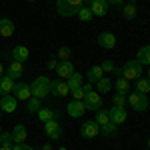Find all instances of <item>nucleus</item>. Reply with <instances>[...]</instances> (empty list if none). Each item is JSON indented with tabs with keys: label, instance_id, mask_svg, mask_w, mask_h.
Here are the masks:
<instances>
[{
	"label": "nucleus",
	"instance_id": "40",
	"mask_svg": "<svg viewBox=\"0 0 150 150\" xmlns=\"http://www.w3.org/2000/svg\"><path fill=\"white\" fill-rule=\"evenodd\" d=\"M26 148V144H14V146H12V150H24Z\"/></svg>",
	"mask_w": 150,
	"mask_h": 150
},
{
	"label": "nucleus",
	"instance_id": "4",
	"mask_svg": "<svg viewBox=\"0 0 150 150\" xmlns=\"http://www.w3.org/2000/svg\"><path fill=\"white\" fill-rule=\"evenodd\" d=\"M128 104H130L132 110L142 112V110L148 108V98H146V94H142V92H132V94H128Z\"/></svg>",
	"mask_w": 150,
	"mask_h": 150
},
{
	"label": "nucleus",
	"instance_id": "3",
	"mask_svg": "<svg viewBox=\"0 0 150 150\" xmlns=\"http://www.w3.org/2000/svg\"><path fill=\"white\" fill-rule=\"evenodd\" d=\"M122 76H124L128 82L138 80L140 76H142V64H140L136 58H134V60H126V64L122 66Z\"/></svg>",
	"mask_w": 150,
	"mask_h": 150
},
{
	"label": "nucleus",
	"instance_id": "8",
	"mask_svg": "<svg viewBox=\"0 0 150 150\" xmlns=\"http://www.w3.org/2000/svg\"><path fill=\"white\" fill-rule=\"evenodd\" d=\"M12 92H14V98H16V100H28V98L32 96L30 84H26V82H16Z\"/></svg>",
	"mask_w": 150,
	"mask_h": 150
},
{
	"label": "nucleus",
	"instance_id": "5",
	"mask_svg": "<svg viewBox=\"0 0 150 150\" xmlns=\"http://www.w3.org/2000/svg\"><path fill=\"white\" fill-rule=\"evenodd\" d=\"M84 104H86V110H94V112L98 108H102V96H100V92L90 90L86 94V98H84Z\"/></svg>",
	"mask_w": 150,
	"mask_h": 150
},
{
	"label": "nucleus",
	"instance_id": "30",
	"mask_svg": "<svg viewBox=\"0 0 150 150\" xmlns=\"http://www.w3.org/2000/svg\"><path fill=\"white\" fill-rule=\"evenodd\" d=\"M136 92H142V94H146V92H150V80L144 76H140L138 80H136Z\"/></svg>",
	"mask_w": 150,
	"mask_h": 150
},
{
	"label": "nucleus",
	"instance_id": "39",
	"mask_svg": "<svg viewBox=\"0 0 150 150\" xmlns=\"http://www.w3.org/2000/svg\"><path fill=\"white\" fill-rule=\"evenodd\" d=\"M106 2L112 6H124V0H106Z\"/></svg>",
	"mask_w": 150,
	"mask_h": 150
},
{
	"label": "nucleus",
	"instance_id": "38",
	"mask_svg": "<svg viewBox=\"0 0 150 150\" xmlns=\"http://www.w3.org/2000/svg\"><path fill=\"white\" fill-rule=\"evenodd\" d=\"M58 64H60V62H58L56 58H52V60H48V68H50V70H56V68H58Z\"/></svg>",
	"mask_w": 150,
	"mask_h": 150
},
{
	"label": "nucleus",
	"instance_id": "20",
	"mask_svg": "<svg viewBox=\"0 0 150 150\" xmlns=\"http://www.w3.org/2000/svg\"><path fill=\"white\" fill-rule=\"evenodd\" d=\"M114 90L118 94H124L126 96L128 92H130V82L124 78V76H116V80H114Z\"/></svg>",
	"mask_w": 150,
	"mask_h": 150
},
{
	"label": "nucleus",
	"instance_id": "17",
	"mask_svg": "<svg viewBox=\"0 0 150 150\" xmlns=\"http://www.w3.org/2000/svg\"><path fill=\"white\" fill-rule=\"evenodd\" d=\"M102 76H104V70H102V66H100V64L90 66V68H88V72H86V78H88V82H90V84H96V82L100 80Z\"/></svg>",
	"mask_w": 150,
	"mask_h": 150
},
{
	"label": "nucleus",
	"instance_id": "15",
	"mask_svg": "<svg viewBox=\"0 0 150 150\" xmlns=\"http://www.w3.org/2000/svg\"><path fill=\"white\" fill-rule=\"evenodd\" d=\"M56 72H58V76H60L62 80H66L70 74L74 72V66H72V62H70V60H60V64H58Z\"/></svg>",
	"mask_w": 150,
	"mask_h": 150
},
{
	"label": "nucleus",
	"instance_id": "7",
	"mask_svg": "<svg viewBox=\"0 0 150 150\" xmlns=\"http://www.w3.org/2000/svg\"><path fill=\"white\" fill-rule=\"evenodd\" d=\"M50 94H54V96H66V94H70V88L66 84V80H62V78L50 80Z\"/></svg>",
	"mask_w": 150,
	"mask_h": 150
},
{
	"label": "nucleus",
	"instance_id": "43",
	"mask_svg": "<svg viewBox=\"0 0 150 150\" xmlns=\"http://www.w3.org/2000/svg\"><path fill=\"white\" fill-rule=\"evenodd\" d=\"M0 76H4V66H2V62H0Z\"/></svg>",
	"mask_w": 150,
	"mask_h": 150
},
{
	"label": "nucleus",
	"instance_id": "23",
	"mask_svg": "<svg viewBox=\"0 0 150 150\" xmlns=\"http://www.w3.org/2000/svg\"><path fill=\"white\" fill-rule=\"evenodd\" d=\"M28 56H30V52H28L26 46H14V50H12V58L22 62V64H24V60H28Z\"/></svg>",
	"mask_w": 150,
	"mask_h": 150
},
{
	"label": "nucleus",
	"instance_id": "46",
	"mask_svg": "<svg viewBox=\"0 0 150 150\" xmlns=\"http://www.w3.org/2000/svg\"><path fill=\"white\" fill-rule=\"evenodd\" d=\"M146 142H148V148H150V138H148V140H146Z\"/></svg>",
	"mask_w": 150,
	"mask_h": 150
},
{
	"label": "nucleus",
	"instance_id": "25",
	"mask_svg": "<svg viewBox=\"0 0 150 150\" xmlns=\"http://www.w3.org/2000/svg\"><path fill=\"white\" fill-rule=\"evenodd\" d=\"M66 84H68L70 92H72V90H76V88H80V86H82V76L78 74V72H72L68 78H66Z\"/></svg>",
	"mask_w": 150,
	"mask_h": 150
},
{
	"label": "nucleus",
	"instance_id": "27",
	"mask_svg": "<svg viewBox=\"0 0 150 150\" xmlns=\"http://www.w3.org/2000/svg\"><path fill=\"white\" fill-rule=\"evenodd\" d=\"M110 90H112V80L108 76H102L96 82V92H110Z\"/></svg>",
	"mask_w": 150,
	"mask_h": 150
},
{
	"label": "nucleus",
	"instance_id": "12",
	"mask_svg": "<svg viewBox=\"0 0 150 150\" xmlns=\"http://www.w3.org/2000/svg\"><path fill=\"white\" fill-rule=\"evenodd\" d=\"M110 112V122H114L116 126L118 124H124L126 122V108H118V106H114L112 110H108Z\"/></svg>",
	"mask_w": 150,
	"mask_h": 150
},
{
	"label": "nucleus",
	"instance_id": "47",
	"mask_svg": "<svg viewBox=\"0 0 150 150\" xmlns=\"http://www.w3.org/2000/svg\"><path fill=\"white\" fill-rule=\"evenodd\" d=\"M28 2H36V0H28Z\"/></svg>",
	"mask_w": 150,
	"mask_h": 150
},
{
	"label": "nucleus",
	"instance_id": "16",
	"mask_svg": "<svg viewBox=\"0 0 150 150\" xmlns=\"http://www.w3.org/2000/svg\"><path fill=\"white\" fill-rule=\"evenodd\" d=\"M98 44L102 48H114L116 46V36L112 32H100L98 34Z\"/></svg>",
	"mask_w": 150,
	"mask_h": 150
},
{
	"label": "nucleus",
	"instance_id": "14",
	"mask_svg": "<svg viewBox=\"0 0 150 150\" xmlns=\"http://www.w3.org/2000/svg\"><path fill=\"white\" fill-rule=\"evenodd\" d=\"M22 62H18V60H12L10 66L6 68V76L8 78H12V80H16V78H20L22 76Z\"/></svg>",
	"mask_w": 150,
	"mask_h": 150
},
{
	"label": "nucleus",
	"instance_id": "26",
	"mask_svg": "<svg viewBox=\"0 0 150 150\" xmlns=\"http://www.w3.org/2000/svg\"><path fill=\"white\" fill-rule=\"evenodd\" d=\"M42 108V98H36V96H30L28 100H26V110L32 114V112H38Z\"/></svg>",
	"mask_w": 150,
	"mask_h": 150
},
{
	"label": "nucleus",
	"instance_id": "1",
	"mask_svg": "<svg viewBox=\"0 0 150 150\" xmlns=\"http://www.w3.org/2000/svg\"><path fill=\"white\" fill-rule=\"evenodd\" d=\"M84 6V0H56V10L60 16H76Z\"/></svg>",
	"mask_w": 150,
	"mask_h": 150
},
{
	"label": "nucleus",
	"instance_id": "50",
	"mask_svg": "<svg viewBox=\"0 0 150 150\" xmlns=\"http://www.w3.org/2000/svg\"><path fill=\"white\" fill-rule=\"evenodd\" d=\"M148 150H150V148H148Z\"/></svg>",
	"mask_w": 150,
	"mask_h": 150
},
{
	"label": "nucleus",
	"instance_id": "49",
	"mask_svg": "<svg viewBox=\"0 0 150 150\" xmlns=\"http://www.w3.org/2000/svg\"><path fill=\"white\" fill-rule=\"evenodd\" d=\"M0 134H2V130H0Z\"/></svg>",
	"mask_w": 150,
	"mask_h": 150
},
{
	"label": "nucleus",
	"instance_id": "48",
	"mask_svg": "<svg viewBox=\"0 0 150 150\" xmlns=\"http://www.w3.org/2000/svg\"><path fill=\"white\" fill-rule=\"evenodd\" d=\"M130 2H134V0H130Z\"/></svg>",
	"mask_w": 150,
	"mask_h": 150
},
{
	"label": "nucleus",
	"instance_id": "19",
	"mask_svg": "<svg viewBox=\"0 0 150 150\" xmlns=\"http://www.w3.org/2000/svg\"><path fill=\"white\" fill-rule=\"evenodd\" d=\"M26 126L24 124H16L14 130H12V138H14V144H24V140H26Z\"/></svg>",
	"mask_w": 150,
	"mask_h": 150
},
{
	"label": "nucleus",
	"instance_id": "29",
	"mask_svg": "<svg viewBox=\"0 0 150 150\" xmlns=\"http://www.w3.org/2000/svg\"><path fill=\"white\" fill-rule=\"evenodd\" d=\"M110 122V112L108 110H104V108H98L96 110V124H108Z\"/></svg>",
	"mask_w": 150,
	"mask_h": 150
},
{
	"label": "nucleus",
	"instance_id": "34",
	"mask_svg": "<svg viewBox=\"0 0 150 150\" xmlns=\"http://www.w3.org/2000/svg\"><path fill=\"white\" fill-rule=\"evenodd\" d=\"M116 124L114 122H108V124H102V126H100V132H102L104 136H114L116 134Z\"/></svg>",
	"mask_w": 150,
	"mask_h": 150
},
{
	"label": "nucleus",
	"instance_id": "44",
	"mask_svg": "<svg viewBox=\"0 0 150 150\" xmlns=\"http://www.w3.org/2000/svg\"><path fill=\"white\" fill-rule=\"evenodd\" d=\"M24 150H34V148H32V146H28V144H26V148H24Z\"/></svg>",
	"mask_w": 150,
	"mask_h": 150
},
{
	"label": "nucleus",
	"instance_id": "45",
	"mask_svg": "<svg viewBox=\"0 0 150 150\" xmlns=\"http://www.w3.org/2000/svg\"><path fill=\"white\" fill-rule=\"evenodd\" d=\"M146 78H148V80H150V68H148V74H146Z\"/></svg>",
	"mask_w": 150,
	"mask_h": 150
},
{
	"label": "nucleus",
	"instance_id": "41",
	"mask_svg": "<svg viewBox=\"0 0 150 150\" xmlns=\"http://www.w3.org/2000/svg\"><path fill=\"white\" fill-rule=\"evenodd\" d=\"M42 148H44V150H52V144H44Z\"/></svg>",
	"mask_w": 150,
	"mask_h": 150
},
{
	"label": "nucleus",
	"instance_id": "18",
	"mask_svg": "<svg viewBox=\"0 0 150 150\" xmlns=\"http://www.w3.org/2000/svg\"><path fill=\"white\" fill-rule=\"evenodd\" d=\"M16 102H18V100H16L14 96H10V94H8V96H2V98H0V110H4V112H14V110H16Z\"/></svg>",
	"mask_w": 150,
	"mask_h": 150
},
{
	"label": "nucleus",
	"instance_id": "36",
	"mask_svg": "<svg viewBox=\"0 0 150 150\" xmlns=\"http://www.w3.org/2000/svg\"><path fill=\"white\" fill-rule=\"evenodd\" d=\"M70 54H72V52H70V48H68V46H62L60 50H58V58H60V60H68Z\"/></svg>",
	"mask_w": 150,
	"mask_h": 150
},
{
	"label": "nucleus",
	"instance_id": "10",
	"mask_svg": "<svg viewBox=\"0 0 150 150\" xmlns=\"http://www.w3.org/2000/svg\"><path fill=\"white\" fill-rule=\"evenodd\" d=\"M44 132H46L48 138H52V140H58L60 136H62V128H60V124H58L56 120L44 122Z\"/></svg>",
	"mask_w": 150,
	"mask_h": 150
},
{
	"label": "nucleus",
	"instance_id": "28",
	"mask_svg": "<svg viewBox=\"0 0 150 150\" xmlns=\"http://www.w3.org/2000/svg\"><path fill=\"white\" fill-rule=\"evenodd\" d=\"M122 16L126 18V20H134L136 18V6L130 2V4H124L122 6Z\"/></svg>",
	"mask_w": 150,
	"mask_h": 150
},
{
	"label": "nucleus",
	"instance_id": "32",
	"mask_svg": "<svg viewBox=\"0 0 150 150\" xmlns=\"http://www.w3.org/2000/svg\"><path fill=\"white\" fill-rule=\"evenodd\" d=\"M76 16H78V18H80L82 22H90V20H92V18H94L92 10H90V8H88V6H82L80 10H78V14H76Z\"/></svg>",
	"mask_w": 150,
	"mask_h": 150
},
{
	"label": "nucleus",
	"instance_id": "33",
	"mask_svg": "<svg viewBox=\"0 0 150 150\" xmlns=\"http://www.w3.org/2000/svg\"><path fill=\"white\" fill-rule=\"evenodd\" d=\"M36 114H38V118H40V122H48V120H54V112H52V110H50V108H40V110H38V112H36Z\"/></svg>",
	"mask_w": 150,
	"mask_h": 150
},
{
	"label": "nucleus",
	"instance_id": "24",
	"mask_svg": "<svg viewBox=\"0 0 150 150\" xmlns=\"http://www.w3.org/2000/svg\"><path fill=\"white\" fill-rule=\"evenodd\" d=\"M90 90H94L92 88V84H82L80 88H76V90H72V96H74V100H82L84 102V98H86V94L90 92Z\"/></svg>",
	"mask_w": 150,
	"mask_h": 150
},
{
	"label": "nucleus",
	"instance_id": "13",
	"mask_svg": "<svg viewBox=\"0 0 150 150\" xmlns=\"http://www.w3.org/2000/svg\"><path fill=\"white\" fill-rule=\"evenodd\" d=\"M14 30H16V26L10 18H0V36L2 38H10L14 34Z\"/></svg>",
	"mask_w": 150,
	"mask_h": 150
},
{
	"label": "nucleus",
	"instance_id": "42",
	"mask_svg": "<svg viewBox=\"0 0 150 150\" xmlns=\"http://www.w3.org/2000/svg\"><path fill=\"white\" fill-rule=\"evenodd\" d=\"M0 150H12V146H2L0 144Z\"/></svg>",
	"mask_w": 150,
	"mask_h": 150
},
{
	"label": "nucleus",
	"instance_id": "35",
	"mask_svg": "<svg viewBox=\"0 0 150 150\" xmlns=\"http://www.w3.org/2000/svg\"><path fill=\"white\" fill-rule=\"evenodd\" d=\"M0 144L2 146H14V138H12V132H2L0 134Z\"/></svg>",
	"mask_w": 150,
	"mask_h": 150
},
{
	"label": "nucleus",
	"instance_id": "31",
	"mask_svg": "<svg viewBox=\"0 0 150 150\" xmlns=\"http://www.w3.org/2000/svg\"><path fill=\"white\" fill-rule=\"evenodd\" d=\"M112 104L118 106V108H126V106H128V98L124 96V94L114 92V94H112Z\"/></svg>",
	"mask_w": 150,
	"mask_h": 150
},
{
	"label": "nucleus",
	"instance_id": "37",
	"mask_svg": "<svg viewBox=\"0 0 150 150\" xmlns=\"http://www.w3.org/2000/svg\"><path fill=\"white\" fill-rule=\"evenodd\" d=\"M100 66H102V70H104V72H114V68H116L112 60H104V62L100 64Z\"/></svg>",
	"mask_w": 150,
	"mask_h": 150
},
{
	"label": "nucleus",
	"instance_id": "2",
	"mask_svg": "<svg viewBox=\"0 0 150 150\" xmlns=\"http://www.w3.org/2000/svg\"><path fill=\"white\" fill-rule=\"evenodd\" d=\"M30 92L36 98H46L48 94H50V80H48L46 76H36L32 86H30Z\"/></svg>",
	"mask_w": 150,
	"mask_h": 150
},
{
	"label": "nucleus",
	"instance_id": "21",
	"mask_svg": "<svg viewBox=\"0 0 150 150\" xmlns=\"http://www.w3.org/2000/svg\"><path fill=\"white\" fill-rule=\"evenodd\" d=\"M14 90V80L8 76H0V96H8Z\"/></svg>",
	"mask_w": 150,
	"mask_h": 150
},
{
	"label": "nucleus",
	"instance_id": "11",
	"mask_svg": "<svg viewBox=\"0 0 150 150\" xmlns=\"http://www.w3.org/2000/svg\"><path fill=\"white\" fill-rule=\"evenodd\" d=\"M66 112H68V116H72V118H80V116L86 112V104L82 102V100H72V102L66 106Z\"/></svg>",
	"mask_w": 150,
	"mask_h": 150
},
{
	"label": "nucleus",
	"instance_id": "22",
	"mask_svg": "<svg viewBox=\"0 0 150 150\" xmlns=\"http://www.w3.org/2000/svg\"><path fill=\"white\" fill-rule=\"evenodd\" d=\"M136 60H138L142 66H150V44L140 48L138 54H136Z\"/></svg>",
	"mask_w": 150,
	"mask_h": 150
},
{
	"label": "nucleus",
	"instance_id": "9",
	"mask_svg": "<svg viewBox=\"0 0 150 150\" xmlns=\"http://www.w3.org/2000/svg\"><path fill=\"white\" fill-rule=\"evenodd\" d=\"M90 6V10H92V14L94 16H104L106 12H108V8H110V4L106 2V0H86Z\"/></svg>",
	"mask_w": 150,
	"mask_h": 150
},
{
	"label": "nucleus",
	"instance_id": "6",
	"mask_svg": "<svg viewBox=\"0 0 150 150\" xmlns=\"http://www.w3.org/2000/svg\"><path fill=\"white\" fill-rule=\"evenodd\" d=\"M98 132H100V124H96V120H86L80 130V134L84 138H96Z\"/></svg>",
	"mask_w": 150,
	"mask_h": 150
}]
</instances>
